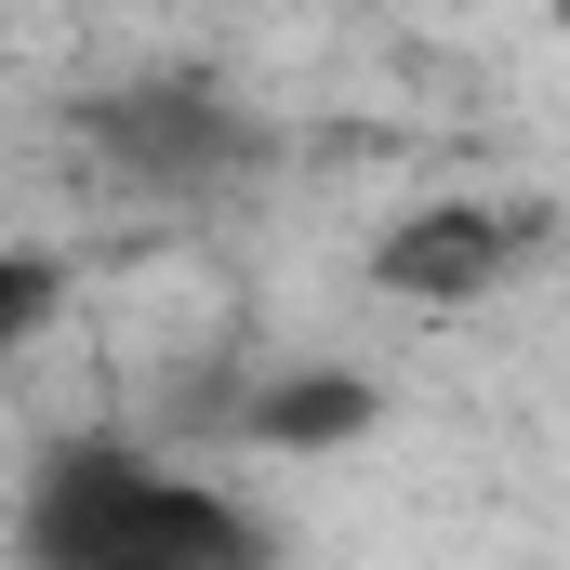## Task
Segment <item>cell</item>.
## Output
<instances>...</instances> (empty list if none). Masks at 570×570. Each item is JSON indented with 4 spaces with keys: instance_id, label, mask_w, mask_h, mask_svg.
I'll return each instance as SVG.
<instances>
[{
    "instance_id": "6da1fadb",
    "label": "cell",
    "mask_w": 570,
    "mask_h": 570,
    "mask_svg": "<svg viewBox=\"0 0 570 570\" xmlns=\"http://www.w3.org/2000/svg\"><path fill=\"white\" fill-rule=\"evenodd\" d=\"M13 531H27V570H279V531L239 491L146 464L134 438L40 451Z\"/></svg>"
},
{
    "instance_id": "7a4b0ae2",
    "label": "cell",
    "mask_w": 570,
    "mask_h": 570,
    "mask_svg": "<svg viewBox=\"0 0 570 570\" xmlns=\"http://www.w3.org/2000/svg\"><path fill=\"white\" fill-rule=\"evenodd\" d=\"M80 146H94L120 186H146V199H213V186H239V173L266 159L253 107H239L226 80H199V67H146L120 94H94V107H80Z\"/></svg>"
},
{
    "instance_id": "3957f363",
    "label": "cell",
    "mask_w": 570,
    "mask_h": 570,
    "mask_svg": "<svg viewBox=\"0 0 570 570\" xmlns=\"http://www.w3.org/2000/svg\"><path fill=\"white\" fill-rule=\"evenodd\" d=\"M518 253H531V213L438 199V213H399L372 239V292H399V305H478V292L518 279Z\"/></svg>"
},
{
    "instance_id": "277c9868",
    "label": "cell",
    "mask_w": 570,
    "mask_h": 570,
    "mask_svg": "<svg viewBox=\"0 0 570 570\" xmlns=\"http://www.w3.org/2000/svg\"><path fill=\"white\" fill-rule=\"evenodd\" d=\"M239 425L266 438V451H358V438L385 425V399H372L358 372H279V385H253Z\"/></svg>"
},
{
    "instance_id": "5b68a950",
    "label": "cell",
    "mask_w": 570,
    "mask_h": 570,
    "mask_svg": "<svg viewBox=\"0 0 570 570\" xmlns=\"http://www.w3.org/2000/svg\"><path fill=\"white\" fill-rule=\"evenodd\" d=\"M53 305H67V266L53 253H0V372L53 332Z\"/></svg>"
},
{
    "instance_id": "8992f818",
    "label": "cell",
    "mask_w": 570,
    "mask_h": 570,
    "mask_svg": "<svg viewBox=\"0 0 570 570\" xmlns=\"http://www.w3.org/2000/svg\"><path fill=\"white\" fill-rule=\"evenodd\" d=\"M558 13H570V0H558Z\"/></svg>"
}]
</instances>
